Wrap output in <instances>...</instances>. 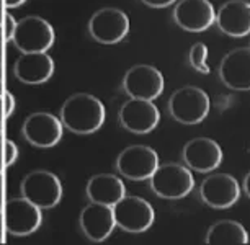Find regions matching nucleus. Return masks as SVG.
I'll return each instance as SVG.
<instances>
[{"label": "nucleus", "mask_w": 250, "mask_h": 245, "mask_svg": "<svg viewBox=\"0 0 250 245\" xmlns=\"http://www.w3.org/2000/svg\"><path fill=\"white\" fill-rule=\"evenodd\" d=\"M106 111L103 103L90 93H74L62 103L61 122L67 131L79 136L97 133L103 126Z\"/></svg>", "instance_id": "nucleus-1"}, {"label": "nucleus", "mask_w": 250, "mask_h": 245, "mask_svg": "<svg viewBox=\"0 0 250 245\" xmlns=\"http://www.w3.org/2000/svg\"><path fill=\"white\" fill-rule=\"evenodd\" d=\"M152 191L162 200H182L195 188L191 170L182 163H164L155 168L149 178Z\"/></svg>", "instance_id": "nucleus-2"}, {"label": "nucleus", "mask_w": 250, "mask_h": 245, "mask_svg": "<svg viewBox=\"0 0 250 245\" xmlns=\"http://www.w3.org/2000/svg\"><path fill=\"white\" fill-rule=\"evenodd\" d=\"M209 110L211 100L200 87H182L168 100V113L180 124H200L209 115Z\"/></svg>", "instance_id": "nucleus-3"}, {"label": "nucleus", "mask_w": 250, "mask_h": 245, "mask_svg": "<svg viewBox=\"0 0 250 245\" xmlns=\"http://www.w3.org/2000/svg\"><path fill=\"white\" fill-rule=\"evenodd\" d=\"M56 41L54 28L38 15L21 18L17 23L12 43L20 53H48Z\"/></svg>", "instance_id": "nucleus-4"}, {"label": "nucleus", "mask_w": 250, "mask_h": 245, "mask_svg": "<svg viewBox=\"0 0 250 245\" xmlns=\"http://www.w3.org/2000/svg\"><path fill=\"white\" fill-rule=\"evenodd\" d=\"M115 223L120 229L129 234H141L152 227L155 221L154 208L150 203L139 196H123L111 206Z\"/></svg>", "instance_id": "nucleus-5"}, {"label": "nucleus", "mask_w": 250, "mask_h": 245, "mask_svg": "<svg viewBox=\"0 0 250 245\" xmlns=\"http://www.w3.org/2000/svg\"><path fill=\"white\" fill-rule=\"evenodd\" d=\"M21 195L41 209H51L62 198V185L49 170H33L21 180Z\"/></svg>", "instance_id": "nucleus-6"}, {"label": "nucleus", "mask_w": 250, "mask_h": 245, "mask_svg": "<svg viewBox=\"0 0 250 245\" xmlns=\"http://www.w3.org/2000/svg\"><path fill=\"white\" fill-rule=\"evenodd\" d=\"M128 33L129 18L120 8H100L88 20V35L100 44H118L128 36Z\"/></svg>", "instance_id": "nucleus-7"}, {"label": "nucleus", "mask_w": 250, "mask_h": 245, "mask_svg": "<svg viewBox=\"0 0 250 245\" xmlns=\"http://www.w3.org/2000/svg\"><path fill=\"white\" fill-rule=\"evenodd\" d=\"M159 163V154L149 145H129L123 149L116 159V170L133 182L149 180Z\"/></svg>", "instance_id": "nucleus-8"}, {"label": "nucleus", "mask_w": 250, "mask_h": 245, "mask_svg": "<svg viewBox=\"0 0 250 245\" xmlns=\"http://www.w3.org/2000/svg\"><path fill=\"white\" fill-rule=\"evenodd\" d=\"M123 88L129 98H143L154 102L165 88L164 75L154 65L138 64L131 67L123 79Z\"/></svg>", "instance_id": "nucleus-9"}, {"label": "nucleus", "mask_w": 250, "mask_h": 245, "mask_svg": "<svg viewBox=\"0 0 250 245\" xmlns=\"http://www.w3.org/2000/svg\"><path fill=\"white\" fill-rule=\"evenodd\" d=\"M41 208L28 201L26 198H12L5 204V230L15 237H25L40 229L43 223Z\"/></svg>", "instance_id": "nucleus-10"}, {"label": "nucleus", "mask_w": 250, "mask_h": 245, "mask_svg": "<svg viewBox=\"0 0 250 245\" xmlns=\"http://www.w3.org/2000/svg\"><path fill=\"white\" fill-rule=\"evenodd\" d=\"M120 124L133 134H149L160 122V111L150 100L129 98L118 113Z\"/></svg>", "instance_id": "nucleus-11"}, {"label": "nucleus", "mask_w": 250, "mask_h": 245, "mask_svg": "<svg viewBox=\"0 0 250 245\" xmlns=\"http://www.w3.org/2000/svg\"><path fill=\"white\" fill-rule=\"evenodd\" d=\"M64 126L59 118L51 113L36 111L31 113L23 122V138L30 143L33 147L38 149H51L62 138Z\"/></svg>", "instance_id": "nucleus-12"}, {"label": "nucleus", "mask_w": 250, "mask_h": 245, "mask_svg": "<svg viewBox=\"0 0 250 245\" xmlns=\"http://www.w3.org/2000/svg\"><path fill=\"white\" fill-rule=\"evenodd\" d=\"M200 196L205 204L214 209H228L240 200V185L229 173H213L200 186Z\"/></svg>", "instance_id": "nucleus-13"}, {"label": "nucleus", "mask_w": 250, "mask_h": 245, "mask_svg": "<svg viewBox=\"0 0 250 245\" xmlns=\"http://www.w3.org/2000/svg\"><path fill=\"white\" fill-rule=\"evenodd\" d=\"M173 21L185 31L203 33L214 25L216 10L209 0H177Z\"/></svg>", "instance_id": "nucleus-14"}, {"label": "nucleus", "mask_w": 250, "mask_h": 245, "mask_svg": "<svg viewBox=\"0 0 250 245\" xmlns=\"http://www.w3.org/2000/svg\"><path fill=\"white\" fill-rule=\"evenodd\" d=\"M182 155L185 160V165L198 173L214 172L224 159L221 145L209 138H195L188 141L183 147Z\"/></svg>", "instance_id": "nucleus-15"}, {"label": "nucleus", "mask_w": 250, "mask_h": 245, "mask_svg": "<svg viewBox=\"0 0 250 245\" xmlns=\"http://www.w3.org/2000/svg\"><path fill=\"white\" fill-rule=\"evenodd\" d=\"M219 79L235 92L250 90V48H237L226 54L219 64Z\"/></svg>", "instance_id": "nucleus-16"}, {"label": "nucleus", "mask_w": 250, "mask_h": 245, "mask_svg": "<svg viewBox=\"0 0 250 245\" xmlns=\"http://www.w3.org/2000/svg\"><path fill=\"white\" fill-rule=\"evenodd\" d=\"M79 224L83 235L92 242H105L116 227L111 206L90 203L82 209L79 216Z\"/></svg>", "instance_id": "nucleus-17"}, {"label": "nucleus", "mask_w": 250, "mask_h": 245, "mask_svg": "<svg viewBox=\"0 0 250 245\" xmlns=\"http://www.w3.org/2000/svg\"><path fill=\"white\" fill-rule=\"evenodd\" d=\"M214 23L230 38L250 35V3L247 0H228L216 12Z\"/></svg>", "instance_id": "nucleus-18"}, {"label": "nucleus", "mask_w": 250, "mask_h": 245, "mask_svg": "<svg viewBox=\"0 0 250 245\" xmlns=\"http://www.w3.org/2000/svg\"><path fill=\"white\" fill-rule=\"evenodd\" d=\"M15 77L28 85L46 83L54 74V61L48 53H21L13 65Z\"/></svg>", "instance_id": "nucleus-19"}, {"label": "nucleus", "mask_w": 250, "mask_h": 245, "mask_svg": "<svg viewBox=\"0 0 250 245\" xmlns=\"http://www.w3.org/2000/svg\"><path fill=\"white\" fill-rule=\"evenodd\" d=\"M85 193L90 203L113 206L126 195V186L120 177L111 173H98L88 180Z\"/></svg>", "instance_id": "nucleus-20"}, {"label": "nucleus", "mask_w": 250, "mask_h": 245, "mask_svg": "<svg viewBox=\"0 0 250 245\" xmlns=\"http://www.w3.org/2000/svg\"><path fill=\"white\" fill-rule=\"evenodd\" d=\"M205 242L208 245H245L249 244V232L237 221L223 219L211 225Z\"/></svg>", "instance_id": "nucleus-21"}, {"label": "nucleus", "mask_w": 250, "mask_h": 245, "mask_svg": "<svg viewBox=\"0 0 250 245\" xmlns=\"http://www.w3.org/2000/svg\"><path fill=\"white\" fill-rule=\"evenodd\" d=\"M208 59V46L205 43H195L190 48V53H188V61H190V65L196 72L201 74H209L211 69L208 67L206 64Z\"/></svg>", "instance_id": "nucleus-22"}, {"label": "nucleus", "mask_w": 250, "mask_h": 245, "mask_svg": "<svg viewBox=\"0 0 250 245\" xmlns=\"http://www.w3.org/2000/svg\"><path fill=\"white\" fill-rule=\"evenodd\" d=\"M3 145H5V147H3V160H5V162L3 163H5V167H10L18 159V147L10 139H7L5 143H3Z\"/></svg>", "instance_id": "nucleus-23"}, {"label": "nucleus", "mask_w": 250, "mask_h": 245, "mask_svg": "<svg viewBox=\"0 0 250 245\" xmlns=\"http://www.w3.org/2000/svg\"><path fill=\"white\" fill-rule=\"evenodd\" d=\"M17 20L15 17L12 15V13H5V21H3V25H5V40L7 41H12L13 38V33H15V28H17Z\"/></svg>", "instance_id": "nucleus-24"}, {"label": "nucleus", "mask_w": 250, "mask_h": 245, "mask_svg": "<svg viewBox=\"0 0 250 245\" xmlns=\"http://www.w3.org/2000/svg\"><path fill=\"white\" fill-rule=\"evenodd\" d=\"M3 106H5V110H3V116H5V118H10V116H12V113L15 111V106H17L15 97H13L10 92H7V93H5V98H3Z\"/></svg>", "instance_id": "nucleus-25"}, {"label": "nucleus", "mask_w": 250, "mask_h": 245, "mask_svg": "<svg viewBox=\"0 0 250 245\" xmlns=\"http://www.w3.org/2000/svg\"><path fill=\"white\" fill-rule=\"evenodd\" d=\"M141 2L152 8H165V7H170L172 3H177V0H141Z\"/></svg>", "instance_id": "nucleus-26"}, {"label": "nucleus", "mask_w": 250, "mask_h": 245, "mask_svg": "<svg viewBox=\"0 0 250 245\" xmlns=\"http://www.w3.org/2000/svg\"><path fill=\"white\" fill-rule=\"evenodd\" d=\"M3 2H5L7 8H18V7H21L26 0H3Z\"/></svg>", "instance_id": "nucleus-27"}, {"label": "nucleus", "mask_w": 250, "mask_h": 245, "mask_svg": "<svg viewBox=\"0 0 250 245\" xmlns=\"http://www.w3.org/2000/svg\"><path fill=\"white\" fill-rule=\"evenodd\" d=\"M242 188H244V191H245V195H247L249 198H250V172L245 175V180H244V185H242Z\"/></svg>", "instance_id": "nucleus-28"}, {"label": "nucleus", "mask_w": 250, "mask_h": 245, "mask_svg": "<svg viewBox=\"0 0 250 245\" xmlns=\"http://www.w3.org/2000/svg\"><path fill=\"white\" fill-rule=\"evenodd\" d=\"M3 227H5V224L2 225V216H0V244L5 242V239H3Z\"/></svg>", "instance_id": "nucleus-29"}, {"label": "nucleus", "mask_w": 250, "mask_h": 245, "mask_svg": "<svg viewBox=\"0 0 250 245\" xmlns=\"http://www.w3.org/2000/svg\"><path fill=\"white\" fill-rule=\"evenodd\" d=\"M2 17L5 15H3V5H2V0H0V26H2Z\"/></svg>", "instance_id": "nucleus-30"}, {"label": "nucleus", "mask_w": 250, "mask_h": 245, "mask_svg": "<svg viewBox=\"0 0 250 245\" xmlns=\"http://www.w3.org/2000/svg\"><path fill=\"white\" fill-rule=\"evenodd\" d=\"M2 196H3V193H2V178H0V211H2Z\"/></svg>", "instance_id": "nucleus-31"}, {"label": "nucleus", "mask_w": 250, "mask_h": 245, "mask_svg": "<svg viewBox=\"0 0 250 245\" xmlns=\"http://www.w3.org/2000/svg\"><path fill=\"white\" fill-rule=\"evenodd\" d=\"M0 97H2V65H0Z\"/></svg>", "instance_id": "nucleus-32"}, {"label": "nucleus", "mask_w": 250, "mask_h": 245, "mask_svg": "<svg viewBox=\"0 0 250 245\" xmlns=\"http://www.w3.org/2000/svg\"><path fill=\"white\" fill-rule=\"evenodd\" d=\"M0 65H2V35H0Z\"/></svg>", "instance_id": "nucleus-33"}, {"label": "nucleus", "mask_w": 250, "mask_h": 245, "mask_svg": "<svg viewBox=\"0 0 250 245\" xmlns=\"http://www.w3.org/2000/svg\"><path fill=\"white\" fill-rule=\"evenodd\" d=\"M0 129H2V102H0Z\"/></svg>", "instance_id": "nucleus-34"}, {"label": "nucleus", "mask_w": 250, "mask_h": 245, "mask_svg": "<svg viewBox=\"0 0 250 245\" xmlns=\"http://www.w3.org/2000/svg\"><path fill=\"white\" fill-rule=\"evenodd\" d=\"M0 172H2V149H0Z\"/></svg>", "instance_id": "nucleus-35"}]
</instances>
